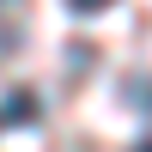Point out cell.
Masks as SVG:
<instances>
[{
	"instance_id": "obj_2",
	"label": "cell",
	"mask_w": 152,
	"mask_h": 152,
	"mask_svg": "<svg viewBox=\"0 0 152 152\" xmlns=\"http://www.w3.org/2000/svg\"><path fill=\"white\" fill-rule=\"evenodd\" d=\"M67 6H73V12H104L110 0H67Z\"/></svg>"
},
{
	"instance_id": "obj_3",
	"label": "cell",
	"mask_w": 152,
	"mask_h": 152,
	"mask_svg": "<svg viewBox=\"0 0 152 152\" xmlns=\"http://www.w3.org/2000/svg\"><path fill=\"white\" fill-rule=\"evenodd\" d=\"M134 152H152V140H140V146H134Z\"/></svg>"
},
{
	"instance_id": "obj_1",
	"label": "cell",
	"mask_w": 152,
	"mask_h": 152,
	"mask_svg": "<svg viewBox=\"0 0 152 152\" xmlns=\"http://www.w3.org/2000/svg\"><path fill=\"white\" fill-rule=\"evenodd\" d=\"M37 116H43V97L37 91H12L6 104H0V128H31Z\"/></svg>"
}]
</instances>
